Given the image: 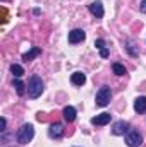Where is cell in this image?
Wrapping results in <instances>:
<instances>
[{
	"mask_svg": "<svg viewBox=\"0 0 146 147\" xmlns=\"http://www.w3.org/2000/svg\"><path fill=\"white\" fill-rule=\"evenodd\" d=\"M64 118L67 121H74L76 120V110H74L72 106H65L64 108Z\"/></svg>",
	"mask_w": 146,
	"mask_h": 147,
	"instance_id": "4fadbf2b",
	"label": "cell"
},
{
	"mask_svg": "<svg viewBox=\"0 0 146 147\" xmlns=\"http://www.w3.org/2000/svg\"><path fill=\"white\" fill-rule=\"evenodd\" d=\"M71 80H72L74 86H83V84L86 82V75L83 72H74L72 77H71Z\"/></svg>",
	"mask_w": 146,
	"mask_h": 147,
	"instance_id": "8fae6325",
	"label": "cell"
},
{
	"mask_svg": "<svg viewBox=\"0 0 146 147\" xmlns=\"http://www.w3.org/2000/svg\"><path fill=\"white\" fill-rule=\"evenodd\" d=\"M126 142H127V146H129V147H139V146H141V142H143V137H141V134H139V132L132 130V132H129V134H127Z\"/></svg>",
	"mask_w": 146,
	"mask_h": 147,
	"instance_id": "277c9868",
	"label": "cell"
},
{
	"mask_svg": "<svg viewBox=\"0 0 146 147\" xmlns=\"http://www.w3.org/2000/svg\"><path fill=\"white\" fill-rule=\"evenodd\" d=\"M40 53H41V48H36V46H35V48H31L28 53L23 55V60H24V62H29V60H33L35 57H38Z\"/></svg>",
	"mask_w": 146,
	"mask_h": 147,
	"instance_id": "7c38bea8",
	"label": "cell"
},
{
	"mask_svg": "<svg viewBox=\"0 0 146 147\" xmlns=\"http://www.w3.org/2000/svg\"><path fill=\"white\" fill-rule=\"evenodd\" d=\"M89 10H91V14L96 16V17H103V14H105L102 2H93V3L89 5Z\"/></svg>",
	"mask_w": 146,
	"mask_h": 147,
	"instance_id": "9c48e42d",
	"label": "cell"
},
{
	"mask_svg": "<svg viewBox=\"0 0 146 147\" xmlns=\"http://www.w3.org/2000/svg\"><path fill=\"white\" fill-rule=\"evenodd\" d=\"M84 38H86V34H84V31H83V29H72V31L69 33V43L77 45V43H81Z\"/></svg>",
	"mask_w": 146,
	"mask_h": 147,
	"instance_id": "5b68a950",
	"label": "cell"
},
{
	"mask_svg": "<svg viewBox=\"0 0 146 147\" xmlns=\"http://www.w3.org/2000/svg\"><path fill=\"white\" fill-rule=\"evenodd\" d=\"M112 69H113V74H115V75H124V74H126V67H124L122 63H113Z\"/></svg>",
	"mask_w": 146,
	"mask_h": 147,
	"instance_id": "9a60e30c",
	"label": "cell"
},
{
	"mask_svg": "<svg viewBox=\"0 0 146 147\" xmlns=\"http://www.w3.org/2000/svg\"><path fill=\"white\" fill-rule=\"evenodd\" d=\"M5 125H7V121H5V118H0V130H2V132L5 130Z\"/></svg>",
	"mask_w": 146,
	"mask_h": 147,
	"instance_id": "d6986e66",
	"label": "cell"
},
{
	"mask_svg": "<svg viewBox=\"0 0 146 147\" xmlns=\"http://www.w3.org/2000/svg\"><path fill=\"white\" fill-rule=\"evenodd\" d=\"M33 137H35V128H33V125H23V127L19 128V132H17V140H19V144H28V142H31Z\"/></svg>",
	"mask_w": 146,
	"mask_h": 147,
	"instance_id": "6da1fadb",
	"label": "cell"
},
{
	"mask_svg": "<svg viewBox=\"0 0 146 147\" xmlns=\"http://www.w3.org/2000/svg\"><path fill=\"white\" fill-rule=\"evenodd\" d=\"M100 55H102L103 58H107V57H108V50H107V48H102V50H100Z\"/></svg>",
	"mask_w": 146,
	"mask_h": 147,
	"instance_id": "ac0fdd59",
	"label": "cell"
},
{
	"mask_svg": "<svg viewBox=\"0 0 146 147\" xmlns=\"http://www.w3.org/2000/svg\"><path fill=\"white\" fill-rule=\"evenodd\" d=\"M110 98H112L110 87L103 86V87L96 92V105H98V106H107V105L110 103Z\"/></svg>",
	"mask_w": 146,
	"mask_h": 147,
	"instance_id": "3957f363",
	"label": "cell"
},
{
	"mask_svg": "<svg viewBox=\"0 0 146 147\" xmlns=\"http://www.w3.org/2000/svg\"><path fill=\"white\" fill-rule=\"evenodd\" d=\"M10 72L14 74V77H21V75L24 74V69H23L21 65H17V63H12V65H10Z\"/></svg>",
	"mask_w": 146,
	"mask_h": 147,
	"instance_id": "5bb4252c",
	"label": "cell"
},
{
	"mask_svg": "<svg viewBox=\"0 0 146 147\" xmlns=\"http://www.w3.org/2000/svg\"><path fill=\"white\" fill-rule=\"evenodd\" d=\"M95 46L102 50V48H105V41H103V39H96V41H95Z\"/></svg>",
	"mask_w": 146,
	"mask_h": 147,
	"instance_id": "e0dca14e",
	"label": "cell"
},
{
	"mask_svg": "<svg viewBox=\"0 0 146 147\" xmlns=\"http://www.w3.org/2000/svg\"><path fill=\"white\" fill-rule=\"evenodd\" d=\"M127 130H129V123H127V121H122V120L117 121V123L113 125V128H112V132H113L115 135H124Z\"/></svg>",
	"mask_w": 146,
	"mask_h": 147,
	"instance_id": "ba28073f",
	"label": "cell"
},
{
	"mask_svg": "<svg viewBox=\"0 0 146 147\" xmlns=\"http://www.w3.org/2000/svg\"><path fill=\"white\" fill-rule=\"evenodd\" d=\"M110 120H112L110 113H102V115H96L95 118H91V123L93 125H107Z\"/></svg>",
	"mask_w": 146,
	"mask_h": 147,
	"instance_id": "52a82bcc",
	"label": "cell"
},
{
	"mask_svg": "<svg viewBox=\"0 0 146 147\" xmlns=\"http://www.w3.org/2000/svg\"><path fill=\"white\" fill-rule=\"evenodd\" d=\"M41 91H43V82H41V79H40L38 75H33V77L29 79V82H28V92H29V96H31V98H38V96L41 94Z\"/></svg>",
	"mask_w": 146,
	"mask_h": 147,
	"instance_id": "7a4b0ae2",
	"label": "cell"
},
{
	"mask_svg": "<svg viewBox=\"0 0 146 147\" xmlns=\"http://www.w3.org/2000/svg\"><path fill=\"white\" fill-rule=\"evenodd\" d=\"M62 134H64V127H62L60 123H52V125H50L48 135H50L52 139H59V137H62Z\"/></svg>",
	"mask_w": 146,
	"mask_h": 147,
	"instance_id": "8992f818",
	"label": "cell"
},
{
	"mask_svg": "<svg viewBox=\"0 0 146 147\" xmlns=\"http://www.w3.org/2000/svg\"><path fill=\"white\" fill-rule=\"evenodd\" d=\"M139 9H141V12H145V14H146V0H143V2H141Z\"/></svg>",
	"mask_w": 146,
	"mask_h": 147,
	"instance_id": "ffe728a7",
	"label": "cell"
},
{
	"mask_svg": "<svg viewBox=\"0 0 146 147\" xmlns=\"http://www.w3.org/2000/svg\"><path fill=\"white\" fill-rule=\"evenodd\" d=\"M14 87H16V91H17V94H19V96H23V94H24V84H23L19 79H16V80H14Z\"/></svg>",
	"mask_w": 146,
	"mask_h": 147,
	"instance_id": "2e32d148",
	"label": "cell"
},
{
	"mask_svg": "<svg viewBox=\"0 0 146 147\" xmlns=\"http://www.w3.org/2000/svg\"><path fill=\"white\" fill-rule=\"evenodd\" d=\"M134 110L138 113H145L146 111V96H139L134 103Z\"/></svg>",
	"mask_w": 146,
	"mask_h": 147,
	"instance_id": "30bf717a",
	"label": "cell"
}]
</instances>
